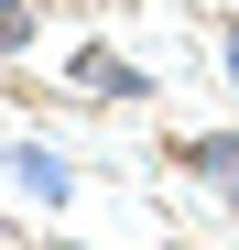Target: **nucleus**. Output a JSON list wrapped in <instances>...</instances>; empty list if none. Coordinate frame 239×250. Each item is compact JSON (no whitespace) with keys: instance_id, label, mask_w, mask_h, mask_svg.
Instances as JSON below:
<instances>
[{"instance_id":"obj_3","label":"nucleus","mask_w":239,"mask_h":250,"mask_svg":"<svg viewBox=\"0 0 239 250\" xmlns=\"http://www.w3.org/2000/svg\"><path fill=\"white\" fill-rule=\"evenodd\" d=\"M11 174L44 196V207H65V163H55V152H33V142H22V152H11Z\"/></svg>"},{"instance_id":"obj_2","label":"nucleus","mask_w":239,"mask_h":250,"mask_svg":"<svg viewBox=\"0 0 239 250\" xmlns=\"http://www.w3.org/2000/svg\"><path fill=\"white\" fill-rule=\"evenodd\" d=\"M65 76H76V87H87V98H152V76H141V65H120L109 44H87V55H76Z\"/></svg>"},{"instance_id":"obj_1","label":"nucleus","mask_w":239,"mask_h":250,"mask_svg":"<svg viewBox=\"0 0 239 250\" xmlns=\"http://www.w3.org/2000/svg\"><path fill=\"white\" fill-rule=\"evenodd\" d=\"M174 163H185L196 185H218V196H239V131H185V142H174Z\"/></svg>"},{"instance_id":"obj_5","label":"nucleus","mask_w":239,"mask_h":250,"mask_svg":"<svg viewBox=\"0 0 239 250\" xmlns=\"http://www.w3.org/2000/svg\"><path fill=\"white\" fill-rule=\"evenodd\" d=\"M218 55H228V87H239V11L218 22Z\"/></svg>"},{"instance_id":"obj_4","label":"nucleus","mask_w":239,"mask_h":250,"mask_svg":"<svg viewBox=\"0 0 239 250\" xmlns=\"http://www.w3.org/2000/svg\"><path fill=\"white\" fill-rule=\"evenodd\" d=\"M33 11H44V0H0V55H22V44H33Z\"/></svg>"}]
</instances>
